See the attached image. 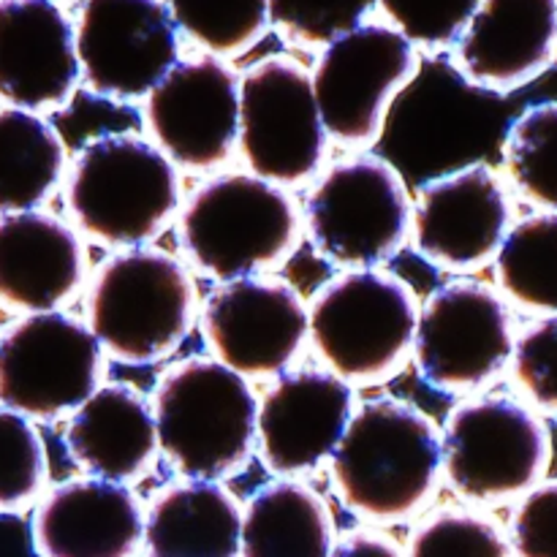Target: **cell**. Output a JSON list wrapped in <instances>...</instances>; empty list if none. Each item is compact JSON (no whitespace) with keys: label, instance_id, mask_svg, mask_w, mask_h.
Masks as SVG:
<instances>
[{"label":"cell","instance_id":"cell-15","mask_svg":"<svg viewBox=\"0 0 557 557\" xmlns=\"http://www.w3.org/2000/svg\"><path fill=\"white\" fill-rule=\"evenodd\" d=\"M74 33L79 79L107 101L145 98L180 60L163 0H85Z\"/></svg>","mask_w":557,"mask_h":557},{"label":"cell","instance_id":"cell-13","mask_svg":"<svg viewBox=\"0 0 557 557\" xmlns=\"http://www.w3.org/2000/svg\"><path fill=\"white\" fill-rule=\"evenodd\" d=\"M152 145L185 172H215L237 150L239 74L221 58L177 60L145 96Z\"/></svg>","mask_w":557,"mask_h":557},{"label":"cell","instance_id":"cell-36","mask_svg":"<svg viewBox=\"0 0 557 557\" xmlns=\"http://www.w3.org/2000/svg\"><path fill=\"white\" fill-rule=\"evenodd\" d=\"M54 3H85V0H54Z\"/></svg>","mask_w":557,"mask_h":557},{"label":"cell","instance_id":"cell-27","mask_svg":"<svg viewBox=\"0 0 557 557\" xmlns=\"http://www.w3.org/2000/svg\"><path fill=\"white\" fill-rule=\"evenodd\" d=\"M511 188L542 212H557V101L525 109L504 141Z\"/></svg>","mask_w":557,"mask_h":557},{"label":"cell","instance_id":"cell-5","mask_svg":"<svg viewBox=\"0 0 557 557\" xmlns=\"http://www.w3.org/2000/svg\"><path fill=\"white\" fill-rule=\"evenodd\" d=\"M158 451L190 482H226L256 451L259 400L248 379L212 357L163 370L152 389Z\"/></svg>","mask_w":557,"mask_h":557},{"label":"cell","instance_id":"cell-33","mask_svg":"<svg viewBox=\"0 0 557 557\" xmlns=\"http://www.w3.org/2000/svg\"><path fill=\"white\" fill-rule=\"evenodd\" d=\"M509 368L522 397L557 417V315H544L515 337Z\"/></svg>","mask_w":557,"mask_h":557},{"label":"cell","instance_id":"cell-11","mask_svg":"<svg viewBox=\"0 0 557 557\" xmlns=\"http://www.w3.org/2000/svg\"><path fill=\"white\" fill-rule=\"evenodd\" d=\"M515 315L495 288L455 281L419 305L411 357L435 392L466 395L493 384L509 368Z\"/></svg>","mask_w":557,"mask_h":557},{"label":"cell","instance_id":"cell-2","mask_svg":"<svg viewBox=\"0 0 557 557\" xmlns=\"http://www.w3.org/2000/svg\"><path fill=\"white\" fill-rule=\"evenodd\" d=\"M71 226L112 250L145 248L161 237L183 205L180 172L150 139L103 134L65 169Z\"/></svg>","mask_w":557,"mask_h":557},{"label":"cell","instance_id":"cell-17","mask_svg":"<svg viewBox=\"0 0 557 557\" xmlns=\"http://www.w3.org/2000/svg\"><path fill=\"white\" fill-rule=\"evenodd\" d=\"M357 411L354 386L321 368L277 375L259 400L256 449L270 473L305 476L330 462Z\"/></svg>","mask_w":557,"mask_h":557},{"label":"cell","instance_id":"cell-9","mask_svg":"<svg viewBox=\"0 0 557 557\" xmlns=\"http://www.w3.org/2000/svg\"><path fill=\"white\" fill-rule=\"evenodd\" d=\"M326 147L310 71L299 60L272 54L239 74L237 150L250 174L297 188L319 174Z\"/></svg>","mask_w":557,"mask_h":557},{"label":"cell","instance_id":"cell-35","mask_svg":"<svg viewBox=\"0 0 557 557\" xmlns=\"http://www.w3.org/2000/svg\"><path fill=\"white\" fill-rule=\"evenodd\" d=\"M330 557H406L392 539L373 531H354L335 542Z\"/></svg>","mask_w":557,"mask_h":557},{"label":"cell","instance_id":"cell-25","mask_svg":"<svg viewBox=\"0 0 557 557\" xmlns=\"http://www.w3.org/2000/svg\"><path fill=\"white\" fill-rule=\"evenodd\" d=\"M65 177V141L27 109H0V212L38 210Z\"/></svg>","mask_w":557,"mask_h":557},{"label":"cell","instance_id":"cell-29","mask_svg":"<svg viewBox=\"0 0 557 557\" xmlns=\"http://www.w3.org/2000/svg\"><path fill=\"white\" fill-rule=\"evenodd\" d=\"M49 460L36 424L0 406V515H20L41 498Z\"/></svg>","mask_w":557,"mask_h":557},{"label":"cell","instance_id":"cell-16","mask_svg":"<svg viewBox=\"0 0 557 557\" xmlns=\"http://www.w3.org/2000/svg\"><path fill=\"white\" fill-rule=\"evenodd\" d=\"M411 205L413 248L444 272H476L495 261L515 215L504 177L487 163L428 180Z\"/></svg>","mask_w":557,"mask_h":557},{"label":"cell","instance_id":"cell-6","mask_svg":"<svg viewBox=\"0 0 557 557\" xmlns=\"http://www.w3.org/2000/svg\"><path fill=\"white\" fill-rule=\"evenodd\" d=\"M417 319V294L400 275L343 272L310 299L308 341L346 384H381L411 357Z\"/></svg>","mask_w":557,"mask_h":557},{"label":"cell","instance_id":"cell-10","mask_svg":"<svg viewBox=\"0 0 557 557\" xmlns=\"http://www.w3.org/2000/svg\"><path fill=\"white\" fill-rule=\"evenodd\" d=\"M419 74V49L392 25L364 22L326 44L310 71L326 136L346 147H373L395 98Z\"/></svg>","mask_w":557,"mask_h":557},{"label":"cell","instance_id":"cell-34","mask_svg":"<svg viewBox=\"0 0 557 557\" xmlns=\"http://www.w3.org/2000/svg\"><path fill=\"white\" fill-rule=\"evenodd\" d=\"M511 547L520 557H557V479L522 495L511 517Z\"/></svg>","mask_w":557,"mask_h":557},{"label":"cell","instance_id":"cell-4","mask_svg":"<svg viewBox=\"0 0 557 557\" xmlns=\"http://www.w3.org/2000/svg\"><path fill=\"white\" fill-rule=\"evenodd\" d=\"M85 324L103 357L152 364L177 351L199 313L194 272L169 250H117L92 272Z\"/></svg>","mask_w":557,"mask_h":557},{"label":"cell","instance_id":"cell-26","mask_svg":"<svg viewBox=\"0 0 557 557\" xmlns=\"http://www.w3.org/2000/svg\"><path fill=\"white\" fill-rule=\"evenodd\" d=\"M500 297L536 315H557V212L511 223L495 256Z\"/></svg>","mask_w":557,"mask_h":557},{"label":"cell","instance_id":"cell-28","mask_svg":"<svg viewBox=\"0 0 557 557\" xmlns=\"http://www.w3.org/2000/svg\"><path fill=\"white\" fill-rule=\"evenodd\" d=\"M180 33L212 58H239L264 38L270 0H163Z\"/></svg>","mask_w":557,"mask_h":557},{"label":"cell","instance_id":"cell-18","mask_svg":"<svg viewBox=\"0 0 557 557\" xmlns=\"http://www.w3.org/2000/svg\"><path fill=\"white\" fill-rule=\"evenodd\" d=\"M79 85L76 33L54 0H0V98L58 112Z\"/></svg>","mask_w":557,"mask_h":557},{"label":"cell","instance_id":"cell-23","mask_svg":"<svg viewBox=\"0 0 557 557\" xmlns=\"http://www.w3.org/2000/svg\"><path fill=\"white\" fill-rule=\"evenodd\" d=\"M243 506L218 482H174L145 511V557H239Z\"/></svg>","mask_w":557,"mask_h":557},{"label":"cell","instance_id":"cell-20","mask_svg":"<svg viewBox=\"0 0 557 557\" xmlns=\"http://www.w3.org/2000/svg\"><path fill=\"white\" fill-rule=\"evenodd\" d=\"M30 531L38 557H139L145 506L125 484L69 479L38 500Z\"/></svg>","mask_w":557,"mask_h":557},{"label":"cell","instance_id":"cell-24","mask_svg":"<svg viewBox=\"0 0 557 557\" xmlns=\"http://www.w3.org/2000/svg\"><path fill=\"white\" fill-rule=\"evenodd\" d=\"M332 547L330 506L299 479H275L243 506L239 557H330Z\"/></svg>","mask_w":557,"mask_h":557},{"label":"cell","instance_id":"cell-31","mask_svg":"<svg viewBox=\"0 0 557 557\" xmlns=\"http://www.w3.org/2000/svg\"><path fill=\"white\" fill-rule=\"evenodd\" d=\"M408 557H509V542L487 517L449 509L413 531Z\"/></svg>","mask_w":557,"mask_h":557},{"label":"cell","instance_id":"cell-32","mask_svg":"<svg viewBox=\"0 0 557 557\" xmlns=\"http://www.w3.org/2000/svg\"><path fill=\"white\" fill-rule=\"evenodd\" d=\"M379 5L413 47L438 52L455 47L479 0H379Z\"/></svg>","mask_w":557,"mask_h":557},{"label":"cell","instance_id":"cell-30","mask_svg":"<svg viewBox=\"0 0 557 557\" xmlns=\"http://www.w3.org/2000/svg\"><path fill=\"white\" fill-rule=\"evenodd\" d=\"M379 0H270V25L297 47H326L364 25Z\"/></svg>","mask_w":557,"mask_h":557},{"label":"cell","instance_id":"cell-8","mask_svg":"<svg viewBox=\"0 0 557 557\" xmlns=\"http://www.w3.org/2000/svg\"><path fill=\"white\" fill-rule=\"evenodd\" d=\"M444 473L462 500L506 504L531 493L553 462V435L531 406L511 397H473L441 433Z\"/></svg>","mask_w":557,"mask_h":557},{"label":"cell","instance_id":"cell-3","mask_svg":"<svg viewBox=\"0 0 557 557\" xmlns=\"http://www.w3.org/2000/svg\"><path fill=\"white\" fill-rule=\"evenodd\" d=\"M302 215L286 188L250 172L201 183L177 212L185 264L218 283L264 275L292 259Z\"/></svg>","mask_w":557,"mask_h":557},{"label":"cell","instance_id":"cell-22","mask_svg":"<svg viewBox=\"0 0 557 557\" xmlns=\"http://www.w3.org/2000/svg\"><path fill=\"white\" fill-rule=\"evenodd\" d=\"M65 449L87 476L125 487L139 482L158 457L150 400L120 381L101 384L71 413Z\"/></svg>","mask_w":557,"mask_h":557},{"label":"cell","instance_id":"cell-7","mask_svg":"<svg viewBox=\"0 0 557 557\" xmlns=\"http://www.w3.org/2000/svg\"><path fill=\"white\" fill-rule=\"evenodd\" d=\"M411 196L379 156H348L313 183L302 226L321 259L346 272L381 270L411 232Z\"/></svg>","mask_w":557,"mask_h":557},{"label":"cell","instance_id":"cell-1","mask_svg":"<svg viewBox=\"0 0 557 557\" xmlns=\"http://www.w3.org/2000/svg\"><path fill=\"white\" fill-rule=\"evenodd\" d=\"M332 487L351 515L403 522L435 498L444 473L441 430L417 406L395 397L354 411L330 457Z\"/></svg>","mask_w":557,"mask_h":557},{"label":"cell","instance_id":"cell-21","mask_svg":"<svg viewBox=\"0 0 557 557\" xmlns=\"http://www.w3.org/2000/svg\"><path fill=\"white\" fill-rule=\"evenodd\" d=\"M87 248L69 221L30 210L0 218V302L49 313L79 294Z\"/></svg>","mask_w":557,"mask_h":557},{"label":"cell","instance_id":"cell-12","mask_svg":"<svg viewBox=\"0 0 557 557\" xmlns=\"http://www.w3.org/2000/svg\"><path fill=\"white\" fill-rule=\"evenodd\" d=\"M103 354L82 319L30 313L0 335V406L30 422L71 417L101 386Z\"/></svg>","mask_w":557,"mask_h":557},{"label":"cell","instance_id":"cell-14","mask_svg":"<svg viewBox=\"0 0 557 557\" xmlns=\"http://www.w3.org/2000/svg\"><path fill=\"white\" fill-rule=\"evenodd\" d=\"M199 326L212 359L243 379H277L308 343V305L286 281L239 277L207 294Z\"/></svg>","mask_w":557,"mask_h":557},{"label":"cell","instance_id":"cell-19","mask_svg":"<svg viewBox=\"0 0 557 557\" xmlns=\"http://www.w3.org/2000/svg\"><path fill=\"white\" fill-rule=\"evenodd\" d=\"M557 60V0H479L455 44V69L468 85L515 92Z\"/></svg>","mask_w":557,"mask_h":557}]
</instances>
